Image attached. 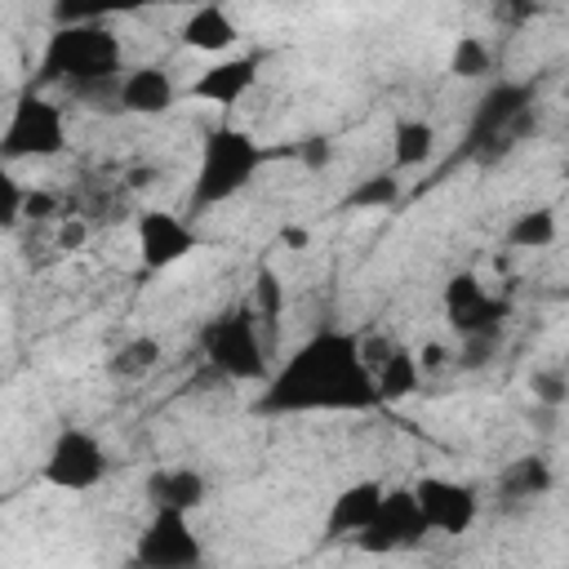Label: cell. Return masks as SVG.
<instances>
[{
	"instance_id": "8",
	"label": "cell",
	"mask_w": 569,
	"mask_h": 569,
	"mask_svg": "<svg viewBox=\"0 0 569 569\" xmlns=\"http://www.w3.org/2000/svg\"><path fill=\"white\" fill-rule=\"evenodd\" d=\"M133 560L142 569H196L204 560V547L191 533V516L178 507H151V525L138 533Z\"/></svg>"
},
{
	"instance_id": "20",
	"label": "cell",
	"mask_w": 569,
	"mask_h": 569,
	"mask_svg": "<svg viewBox=\"0 0 569 569\" xmlns=\"http://www.w3.org/2000/svg\"><path fill=\"white\" fill-rule=\"evenodd\" d=\"M431 151H436V129L427 120L409 116V120L391 124V164L396 169H418L431 160Z\"/></svg>"
},
{
	"instance_id": "11",
	"label": "cell",
	"mask_w": 569,
	"mask_h": 569,
	"mask_svg": "<svg viewBox=\"0 0 569 569\" xmlns=\"http://www.w3.org/2000/svg\"><path fill=\"white\" fill-rule=\"evenodd\" d=\"M413 498L431 525V533H467L480 516V498L471 485L449 480V476H422L413 480Z\"/></svg>"
},
{
	"instance_id": "30",
	"label": "cell",
	"mask_w": 569,
	"mask_h": 569,
	"mask_svg": "<svg viewBox=\"0 0 569 569\" xmlns=\"http://www.w3.org/2000/svg\"><path fill=\"white\" fill-rule=\"evenodd\" d=\"M0 187H4L0 222H4V227H18V218H22V209H27V191L18 187V178H13V173H4V178H0Z\"/></svg>"
},
{
	"instance_id": "15",
	"label": "cell",
	"mask_w": 569,
	"mask_h": 569,
	"mask_svg": "<svg viewBox=\"0 0 569 569\" xmlns=\"http://www.w3.org/2000/svg\"><path fill=\"white\" fill-rule=\"evenodd\" d=\"M178 40H182L187 49H196V53L222 58V53H231V49L240 44V27H236V18H231L222 4L204 0V4H196V9L182 18Z\"/></svg>"
},
{
	"instance_id": "33",
	"label": "cell",
	"mask_w": 569,
	"mask_h": 569,
	"mask_svg": "<svg viewBox=\"0 0 569 569\" xmlns=\"http://www.w3.org/2000/svg\"><path fill=\"white\" fill-rule=\"evenodd\" d=\"M84 222H62V231H58V249H80L84 244Z\"/></svg>"
},
{
	"instance_id": "26",
	"label": "cell",
	"mask_w": 569,
	"mask_h": 569,
	"mask_svg": "<svg viewBox=\"0 0 569 569\" xmlns=\"http://www.w3.org/2000/svg\"><path fill=\"white\" fill-rule=\"evenodd\" d=\"M253 311H258V320L271 329L276 320H280V311H284V284H280V276L271 271V267H258V276H253Z\"/></svg>"
},
{
	"instance_id": "16",
	"label": "cell",
	"mask_w": 569,
	"mask_h": 569,
	"mask_svg": "<svg viewBox=\"0 0 569 569\" xmlns=\"http://www.w3.org/2000/svg\"><path fill=\"white\" fill-rule=\"evenodd\" d=\"M178 98V84L164 67H133L120 76V93H116V107L129 111V116H164Z\"/></svg>"
},
{
	"instance_id": "10",
	"label": "cell",
	"mask_w": 569,
	"mask_h": 569,
	"mask_svg": "<svg viewBox=\"0 0 569 569\" xmlns=\"http://www.w3.org/2000/svg\"><path fill=\"white\" fill-rule=\"evenodd\" d=\"M511 302L507 298H493L476 271H458L449 276L445 284V316H449V329L458 338L467 333H502V320H507Z\"/></svg>"
},
{
	"instance_id": "36",
	"label": "cell",
	"mask_w": 569,
	"mask_h": 569,
	"mask_svg": "<svg viewBox=\"0 0 569 569\" xmlns=\"http://www.w3.org/2000/svg\"><path fill=\"white\" fill-rule=\"evenodd\" d=\"M565 178H569V164H565Z\"/></svg>"
},
{
	"instance_id": "31",
	"label": "cell",
	"mask_w": 569,
	"mask_h": 569,
	"mask_svg": "<svg viewBox=\"0 0 569 569\" xmlns=\"http://www.w3.org/2000/svg\"><path fill=\"white\" fill-rule=\"evenodd\" d=\"M533 9H538V0H493V13H498V22H507V27H520V22H529V18H533Z\"/></svg>"
},
{
	"instance_id": "27",
	"label": "cell",
	"mask_w": 569,
	"mask_h": 569,
	"mask_svg": "<svg viewBox=\"0 0 569 569\" xmlns=\"http://www.w3.org/2000/svg\"><path fill=\"white\" fill-rule=\"evenodd\" d=\"M529 391H533V405L565 409V405H569V373H565V369H538V373L529 378Z\"/></svg>"
},
{
	"instance_id": "5",
	"label": "cell",
	"mask_w": 569,
	"mask_h": 569,
	"mask_svg": "<svg viewBox=\"0 0 569 569\" xmlns=\"http://www.w3.org/2000/svg\"><path fill=\"white\" fill-rule=\"evenodd\" d=\"M200 351L204 360L231 378V382H267L271 365H267V342L258 333V311L253 302H236L222 316H213L200 329Z\"/></svg>"
},
{
	"instance_id": "6",
	"label": "cell",
	"mask_w": 569,
	"mask_h": 569,
	"mask_svg": "<svg viewBox=\"0 0 569 569\" xmlns=\"http://www.w3.org/2000/svg\"><path fill=\"white\" fill-rule=\"evenodd\" d=\"M67 151V120H62V107L40 98V93H22L0 129V156L4 164H18V160H49V156H62Z\"/></svg>"
},
{
	"instance_id": "23",
	"label": "cell",
	"mask_w": 569,
	"mask_h": 569,
	"mask_svg": "<svg viewBox=\"0 0 569 569\" xmlns=\"http://www.w3.org/2000/svg\"><path fill=\"white\" fill-rule=\"evenodd\" d=\"M151 0H53V22H107L120 13H138Z\"/></svg>"
},
{
	"instance_id": "9",
	"label": "cell",
	"mask_w": 569,
	"mask_h": 569,
	"mask_svg": "<svg viewBox=\"0 0 569 569\" xmlns=\"http://www.w3.org/2000/svg\"><path fill=\"white\" fill-rule=\"evenodd\" d=\"M427 533H431V525H427V516L413 498V485H409V489H387L382 493V507L369 520V529L356 538V547L369 551V556H391V551L418 547Z\"/></svg>"
},
{
	"instance_id": "17",
	"label": "cell",
	"mask_w": 569,
	"mask_h": 569,
	"mask_svg": "<svg viewBox=\"0 0 569 569\" xmlns=\"http://www.w3.org/2000/svg\"><path fill=\"white\" fill-rule=\"evenodd\" d=\"M204 493H209V485H204V476L196 467H160V471L147 476L151 507H178V511L191 516L204 502Z\"/></svg>"
},
{
	"instance_id": "3",
	"label": "cell",
	"mask_w": 569,
	"mask_h": 569,
	"mask_svg": "<svg viewBox=\"0 0 569 569\" xmlns=\"http://www.w3.org/2000/svg\"><path fill=\"white\" fill-rule=\"evenodd\" d=\"M262 164H267V151L249 129H236V124L209 129L200 142L196 178H191V209L204 213L213 204H227L258 178Z\"/></svg>"
},
{
	"instance_id": "29",
	"label": "cell",
	"mask_w": 569,
	"mask_h": 569,
	"mask_svg": "<svg viewBox=\"0 0 569 569\" xmlns=\"http://www.w3.org/2000/svg\"><path fill=\"white\" fill-rule=\"evenodd\" d=\"M298 160H302L311 173H316V169H329V164H333V142L320 138V133H311V138L298 142Z\"/></svg>"
},
{
	"instance_id": "34",
	"label": "cell",
	"mask_w": 569,
	"mask_h": 569,
	"mask_svg": "<svg viewBox=\"0 0 569 569\" xmlns=\"http://www.w3.org/2000/svg\"><path fill=\"white\" fill-rule=\"evenodd\" d=\"M418 360H422V369H440V365L449 360V351H445L440 342H427V347L418 351Z\"/></svg>"
},
{
	"instance_id": "2",
	"label": "cell",
	"mask_w": 569,
	"mask_h": 569,
	"mask_svg": "<svg viewBox=\"0 0 569 569\" xmlns=\"http://www.w3.org/2000/svg\"><path fill=\"white\" fill-rule=\"evenodd\" d=\"M120 76H124V49L107 22L53 27L36 71L40 84H62L71 98H89V102H102V98L116 102Z\"/></svg>"
},
{
	"instance_id": "19",
	"label": "cell",
	"mask_w": 569,
	"mask_h": 569,
	"mask_svg": "<svg viewBox=\"0 0 569 569\" xmlns=\"http://www.w3.org/2000/svg\"><path fill=\"white\" fill-rule=\"evenodd\" d=\"M498 489H502L507 498H516V502L542 498V493L551 489V462H547V458H538V453H525V458H516V462H507V467H502Z\"/></svg>"
},
{
	"instance_id": "21",
	"label": "cell",
	"mask_w": 569,
	"mask_h": 569,
	"mask_svg": "<svg viewBox=\"0 0 569 569\" xmlns=\"http://www.w3.org/2000/svg\"><path fill=\"white\" fill-rule=\"evenodd\" d=\"M396 204H400V169H378V173L360 178L342 200V209H356V213H378V209H396Z\"/></svg>"
},
{
	"instance_id": "4",
	"label": "cell",
	"mask_w": 569,
	"mask_h": 569,
	"mask_svg": "<svg viewBox=\"0 0 569 569\" xmlns=\"http://www.w3.org/2000/svg\"><path fill=\"white\" fill-rule=\"evenodd\" d=\"M529 124H533V84L529 80H498L480 93L462 151L480 164H493L498 156H507L529 133Z\"/></svg>"
},
{
	"instance_id": "12",
	"label": "cell",
	"mask_w": 569,
	"mask_h": 569,
	"mask_svg": "<svg viewBox=\"0 0 569 569\" xmlns=\"http://www.w3.org/2000/svg\"><path fill=\"white\" fill-rule=\"evenodd\" d=\"M196 244H200L196 231L182 218H173L169 209H142L138 213V253H142L147 271H164V267L182 262Z\"/></svg>"
},
{
	"instance_id": "1",
	"label": "cell",
	"mask_w": 569,
	"mask_h": 569,
	"mask_svg": "<svg viewBox=\"0 0 569 569\" xmlns=\"http://www.w3.org/2000/svg\"><path fill=\"white\" fill-rule=\"evenodd\" d=\"M382 405L360 338L347 329L311 333L258 396V413H360Z\"/></svg>"
},
{
	"instance_id": "13",
	"label": "cell",
	"mask_w": 569,
	"mask_h": 569,
	"mask_svg": "<svg viewBox=\"0 0 569 569\" xmlns=\"http://www.w3.org/2000/svg\"><path fill=\"white\" fill-rule=\"evenodd\" d=\"M258 71H262V53L213 58V62L187 84V98H196V102H213V107H236V102L258 84Z\"/></svg>"
},
{
	"instance_id": "18",
	"label": "cell",
	"mask_w": 569,
	"mask_h": 569,
	"mask_svg": "<svg viewBox=\"0 0 569 569\" xmlns=\"http://www.w3.org/2000/svg\"><path fill=\"white\" fill-rule=\"evenodd\" d=\"M373 382H378L382 405H400V400H409V396L418 391V382H422V360H418V351L391 342V351H387L382 365L373 369Z\"/></svg>"
},
{
	"instance_id": "35",
	"label": "cell",
	"mask_w": 569,
	"mask_h": 569,
	"mask_svg": "<svg viewBox=\"0 0 569 569\" xmlns=\"http://www.w3.org/2000/svg\"><path fill=\"white\" fill-rule=\"evenodd\" d=\"M280 240H284V244H307V231H298V227H284V231H280Z\"/></svg>"
},
{
	"instance_id": "28",
	"label": "cell",
	"mask_w": 569,
	"mask_h": 569,
	"mask_svg": "<svg viewBox=\"0 0 569 569\" xmlns=\"http://www.w3.org/2000/svg\"><path fill=\"white\" fill-rule=\"evenodd\" d=\"M498 342H502V333H467V338H462V351H458V365H462L467 373L485 369V365L498 356Z\"/></svg>"
},
{
	"instance_id": "7",
	"label": "cell",
	"mask_w": 569,
	"mask_h": 569,
	"mask_svg": "<svg viewBox=\"0 0 569 569\" xmlns=\"http://www.w3.org/2000/svg\"><path fill=\"white\" fill-rule=\"evenodd\" d=\"M107 476V453H102V440L84 427H62L44 453V467H40V480L53 485V489H67V493H84L93 489L98 480Z\"/></svg>"
},
{
	"instance_id": "22",
	"label": "cell",
	"mask_w": 569,
	"mask_h": 569,
	"mask_svg": "<svg viewBox=\"0 0 569 569\" xmlns=\"http://www.w3.org/2000/svg\"><path fill=\"white\" fill-rule=\"evenodd\" d=\"M556 209H525V213H516L511 218V227H507V244L511 249H547V244H556Z\"/></svg>"
},
{
	"instance_id": "25",
	"label": "cell",
	"mask_w": 569,
	"mask_h": 569,
	"mask_svg": "<svg viewBox=\"0 0 569 569\" xmlns=\"http://www.w3.org/2000/svg\"><path fill=\"white\" fill-rule=\"evenodd\" d=\"M449 71H453L458 80H480V76H489V71H493L489 44H485L480 36H458V40H453V53H449Z\"/></svg>"
},
{
	"instance_id": "32",
	"label": "cell",
	"mask_w": 569,
	"mask_h": 569,
	"mask_svg": "<svg viewBox=\"0 0 569 569\" xmlns=\"http://www.w3.org/2000/svg\"><path fill=\"white\" fill-rule=\"evenodd\" d=\"M53 213H58V196H53V191H44V187L27 191V209H22V218L40 222V218H53Z\"/></svg>"
},
{
	"instance_id": "14",
	"label": "cell",
	"mask_w": 569,
	"mask_h": 569,
	"mask_svg": "<svg viewBox=\"0 0 569 569\" xmlns=\"http://www.w3.org/2000/svg\"><path fill=\"white\" fill-rule=\"evenodd\" d=\"M382 493H387L382 480H356V485L338 489V498L329 502V516H325V538L329 542H356L369 529V520L378 516Z\"/></svg>"
},
{
	"instance_id": "24",
	"label": "cell",
	"mask_w": 569,
	"mask_h": 569,
	"mask_svg": "<svg viewBox=\"0 0 569 569\" xmlns=\"http://www.w3.org/2000/svg\"><path fill=\"white\" fill-rule=\"evenodd\" d=\"M156 365H160V342H156V338H129V342L107 360L111 378H124V382L147 378Z\"/></svg>"
}]
</instances>
